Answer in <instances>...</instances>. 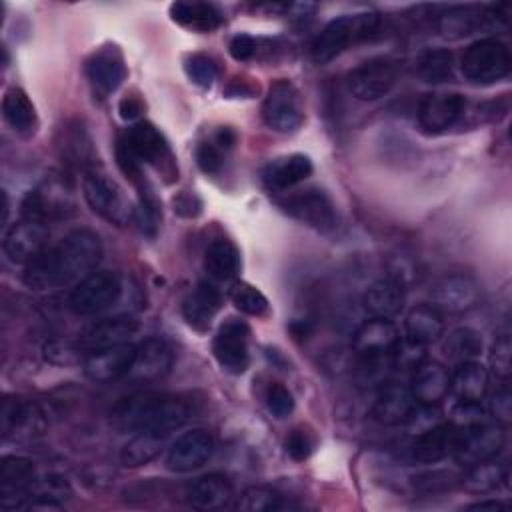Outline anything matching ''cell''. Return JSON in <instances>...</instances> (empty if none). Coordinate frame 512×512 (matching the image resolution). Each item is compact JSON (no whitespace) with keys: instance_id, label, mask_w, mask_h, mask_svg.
I'll return each instance as SVG.
<instances>
[{"instance_id":"1","label":"cell","mask_w":512,"mask_h":512,"mask_svg":"<svg viewBox=\"0 0 512 512\" xmlns=\"http://www.w3.org/2000/svg\"><path fill=\"white\" fill-rule=\"evenodd\" d=\"M102 240L90 228H76L24 266L22 282L34 292L76 286L102 260Z\"/></svg>"},{"instance_id":"2","label":"cell","mask_w":512,"mask_h":512,"mask_svg":"<svg viewBox=\"0 0 512 512\" xmlns=\"http://www.w3.org/2000/svg\"><path fill=\"white\" fill-rule=\"evenodd\" d=\"M190 416L184 400L158 392H140L120 400L112 412L118 428L128 432H156L170 436Z\"/></svg>"},{"instance_id":"3","label":"cell","mask_w":512,"mask_h":512,"mask_svg":"<svg viewBox=\"0 0 512 512\" xmlns=\"http://www.w3.org/2000/svg\"><path fill=\"white\" fill-rule=\"evenodd\" d=\"M376 28H378V14L374 12L342 14L330 20L314 38L310 46L312 60L316 64H326L336 56H340L350 44H356L368 38Z\"/></svg>"},{"instance_id":"4","label":"cell","mask_w":512,"mask_h":512,"mask_svg":"<svg viewBox=\"0 0 512 512\" xmlns=\"http://www.w3.org/2000/svg\"><path fill=\"white\" fill-rule=\"evenodd\" d=\"M82 194L86 204L98 216L116 226H124L134 218V208L130 206L122 186L98 164L84 172Z\"/></svg>"},{"instance_id":"5","label":"cell","mask_w":512,"mask_h":512,"mask_svg":"<svg viewBox=\"0 0 512 512\" xmlns=\"http://www.w3.org/2000/svg\"><path fill=\"white\" fill-rule=\"evenodd\" d=\"M510 50L498 38H480L472 42L462 58L460 72L472 84H494L510 72Z\"/></svg>"},{"instance_id":"6","label":"cell","mask_w":512,"mask_h":512,"mask_svg":"<svg viewBox=\"0 0 512 512\" xmlns=\"http://www.w3.org/2000/svg\"><path fill=\"white\" fill-rule=\"evenodd\" d=\"M118 146L124 148L138 164H148L164 176H176V164L172 150L166 138L150 122H136L126 130L118 140Z\"/></svg>"},{"instance_id":"7","label":"cell","mask_w":512,"mask_h":512,"mask_svg":"<svg viewBox=\"0 0 512 512\" xmlns=\"http://www.w3.org/2000/svg\"><path fill=\"white\" fill-rule=\"evenodd\" d=\"M122 294L120 276L112 270H94L82 278L68 296V306L78 316H94L112 308Z\"/></svg>"},{"instance_id":"8","label":"cell","mask_w":512,"mask_h":512,"mask_svg":"<svg viewBox=\"0 0 512 512\" xmlns=\"http://www.w3.org/2000/svg\"><path fill=\"white\" fill-rule=\"evenodd\" d=\"M504 442L506 432L502 422L484 418L476 424L458 428L452 456L456 458L458 464L472 466L476 462L498 456V452L504 448Z\"/></svg>"},{"instance_id":"9","label":"cell","mask_w":512,"mask_h":512,"mask_svg":"<svg viewBox=\"0 0 512 512\" xmlns=\"http://www.w3.org/2000/svg\"><path fill=\"white\" fill-rule=\"evenodd\" d=\"M74 210L72 184L62 174L46 176L22 200V218L48 222Z\"/></svg>"},{"instance_id":"10","label":"cell","mask_w":512,"mask_h":512,"mask_svg":"<svg viewBox=\"0 0 512 512\" xmlns=\"http://www.w3.org/2000/svg\"><path fill=\"white\" fill-rule=\"evenodd\" d=\"M264 124L280 134L296 132L304 122V108L298 88L290 80H276L270 84L262 104Z\"/></svg>"},{"instance_id":"11","label":"cell","mask_w":512,"mask_h":512,"mask_svg":"<svg viewBox=\"0 0 512 512\" xmlns=\"http://www.w3.org/2000/svg\"><path fill=\"white\" fill-rule=\"evenodd\" d=\"M398 80V64L378 56L362 62L348 74V90L362 102H374L386 96Z\"/></svg>"},{"instance_id":"12","label":"cell","mask_w":512,"mask_h":512,"mask_svg":"<svg viewBox=\"0 0 512 512\" xmlns=\"http://www.w3.org/2000/svg\"><path fill=\"white\" fill-rule=\"evenodd\" d=\"M250 328L244 320L228 318L220 324L214 340L212 352L216 362L222 370L230 374H244L250 366V352H248Z\"/></svg>"},{"instance_id":"13","label":"cell","mask_w":512,"mask_h":512,"mask_svg":"<svg viewBox=\"0 0 512 512\" xmlns=\"http://www.w3.org/2000/svg\"><path fill=\"white\" fill-rule=\"evenodd\" d=\"M48 238H50V230L46 222L20 218L4 232L2 248L10 262L26 266L50 246Z\"/></svg>"},{"instance_id":"14","label":"cell","mask_w":512,"mask_h":512,"mask_svg":"<svg viewBox=\"0 0 512 512\" xmlns=\"http://www.w3.org/2000/svg\"><path fill=\"white\" fill-rule=\"evenodd\" d=\"M134 358H136V344L132 342L106 346V348L90 350L82 358V370L88 380L98 384H108L128 376L132 370Z\"/></svg>"},{"instance_id":"15","label":"cell","mask_w":512,"mask_h":512,"mask_svg":"<svg viewBox=\"0 0 512 512\" xmlns=\"http://www.w3.org/2000/svg\"><path fill=\"white\" fill-rule=\"evenodd\" d=\"M48 426V410L28 398L6 396L0 410V430L4 438H22L40 434Z\"/></svg>"},{"instance_id":"16","label":"cell","mask_w":512,"mask_h":512,"mask_svg":"<svg viewBox=\"0 0 512 512\" xmlns=\"http://www.w3.org/2000/svg\"><path fill=\"white\" fill-rule=\"evenodd\" d=\"M280 206L286 210V214H290L298 222L308 224L316 230L326 232L336 228V222H338L336 208L330 196L318 188L294 192L286 200H282Z\"/></svg>"},{"instance_id":"17","label":"cell","mask_w":512,"mask_h":512,"mask_svg":"<svg viewBox=\"0 0 512 512\" xmlns=\"http://www.w3.org/2000/svg\"><path fill=\"white\" fill-rule=\"evenodd\" d=\"M466 110V98L458 92H428L422 96L416 118L424 132L440 134L452 128Z\"/></svg>"},{"instance_id":"18","label":"cell","mask_w":512,"mask_h":512,"mask_svg":"<svg viewBox=\"0 0 512 512\" xmlns=\"http://www.w3.org/2000/svg\"><path fill=\"white\" fill-rule=\"evenodd\" d=\"M214 454V438L210 432L202 428H194L168 448L166 454V468L178 474H186L192 470L202 468Z\"/></svg>"},{"instance_id":"19","label":"cell","mask_w":512,"mask_h":512,"mask_svg":"<svg viewBox=\"0 0 512 512\" xmlns=\"http://www.w3.org/2000/svg\"><path fill=\"white\" fill-rule=\"evenodd\" d=\"M126 74L124 56L116 46H102L86 60V76L98 98H106L116 92L126 80Z\"/></svg>"},{"instance_id":"20","label":"cell","mask_w":512,"mask_h":512,"mask_svg":"<svg viewBox=\"0 0 512 512\" xmlns=\"http://www.w3.org/2000/svg\"><path fill=\"white\" fill-rule=\"evenodd\" d=\"M398 342L400 334L396 324L390 318L376 316H370V320L362 322L352 336V348L360 358L392 356Z\"/></svg>"},{"instance_id":"21","label":"cell","mask_w":512,"mask_h":512,"mask_svg":"<svg viewBox=\"0 0 512 512\" xmlns=\"http://www.w3.org/2000/svg\"><path fill=\"white\" fill-rule=\"evenodd\" d=\"M432 306L440 312H466L470 308H474L480 300V290L476 286V282L468 276L462 274H450L440 278L432 292Z\"/></svg>"},{"instance_id":"22","label":"cell","mask_w":512,"mask_h":512,"mask_svg":"<svg viewBox=\"0 0 512 512\" xmlns=\"http://www.w3.org/2000/svg\"><path fill=\"white\" fill-rule=\"evenodd\" d=\"M414 406H416V400L406 384L382 382L370 414L382 426H396L406 422Z\"/></svg>"},{"instance_id":"23","label":"cell","mask_w":512,"mask_h":512,"mask_svg":"<svg viewBox=\"0 0 512 512\" xmlns=\"http://www.w3.org/2000/svg\"><path fill=\"white\" fill-rule=\"evenodd\" d=\"M138 328L140 326L132 316H110L96 320L80 332V348L90 352L106 346L126 344L138 334Z\"/></svg>"},{"instance_id":"24","label":"cell","mask_w":512,"mask_h":512,"mask_svg":"<svg viewBox=\"0 0 512 512\" xmlns=\"http://www.w3.org/2000/svg\"><path fill=\"white\" fill-rule=\"evenodd\" d=\"M222 308V292L208 280H202L182 300V316L198 332L210 328L214 316Z\"/></svg>"},{"instance_id":"25","label":"cell","mask_w":512,"mask_h":512,"mask_svg":"<svg viewBox=\"0 0 512 512\" xmlns=\"http://www.w3.org/2000/svg\"><path fill=\"white\" fill-rule=\"evenodd\" d=\"M448 386H450L448 370L436 360H422L412 370V380L408 388L416 404L436 406L448 394Z\"/></svg>"},{"instance_id":"26","label":"cell","mask_w":512,"mask_h":512,"mask_svg":"<svg viewBox=\"0 0 512 512\" xmlns=\"http://www.w3.org/2000/svg\"><path fill=\"white\" fill-rule=\"evenodd\" d=\"M172 350L160 338H146L136 346V358L128 378L138 382H152L162 378L172 366Z\"/></svg>"},{"instance_id":"27","label":"cell","mask_w":512,"mask_h":512,"mask_svg":"<svg viewBox=\"0 0 512 512\" xmlns=\"http://www.w3.org/2000/svg\"><path fill=\"white\" fill-rule=\"evenodd\" d=\"M458 428L450 422H440L420 434L412 446V456L420 464H436L452 454L456 444Z\"/></svg>"},{"instance_id":"28","label":"cell","mask_w":512,"mask_h":512,"mask_svg":"<svg viewBox=\"0 0 512 512\" xmlns=\"http://www.w3.org/2000/svg\"><path fill=\"white\" fill-rule=\"evenodd\" d=\"M188 502L198 510L228 508L234 498L232 482L222 474H206L196 478L186 490Z\"/></svg>"},{"instance_id":"29","label":"cell","mask_w":512,"mask_h":512,"mask_svg":"<svg viewBox=\"0 0 512 512\" xmlns=\"http://www.w3.org/2000/svg\"><path fill=\"white\" fill-rule=\"evenodd\" d=\"M362 306L376 318L396 316L404 306V284L392 276L372 282L362 296Z\"/></svg>"},{"instance_id":"30","label":"cell","mask_w":512,"mask_h":512,"mask_svg":"<svg viewBox=\"0 0 512 512\" xmlns=\"http://www.w3.org/2000/svg\"><path fill=\"white\" fill-rule=\"evenodd\" d=\"M314 166L306 154H288L272 160L264 168V182L270 190L284 192L304 182L312 174Z\"/></svg>"},{"instance_id":"31","label":"cell","mask_w":512,"mask_h":512,"mask_svg":"<svg viewBox=\"0 0 512 512\" xmlns=\"http://www.w3.org/2000/svg\"><path fill=\"white\" fill-rule=\"evenodd\" d=\"M490 376L488 370L476 362H460L450 376L448 392L456 398V402H482L488 392Z\"/></svg>"},{"instance_id":"32","label":"cell","mask_w":512,"mask_h":512,"mask_svg":"<svg viewBox=\"0 0 512 512\" xmlns=\"http://www.w3.org/2000/svg\"><path fill=\"white\" fill-rule=\"evenodd\" d=\"M2 116L8 126L22 138H30L38 130V114L28 98V94L20 88H8L2 98Z\"/></svg>"},{"instance_id":"33","label":"cell","mask_w":512,"mask_h":512,"mask_svg":"<svg viewBox=\"0 0 512 512\" xmlns=\"http://www.w3.org/2000/svg\"><path fill=\"white\" fill-rule=\"evenodd\" d=\"M404 330L408 340L428 346L444 334L442 312L436 310L432 304H418L406 314Z\"/></svg>"},{"instance_id":"34","label":"cell","mask_w":512,"mask_h":512,"mask_svg":"<svg viewBox=\"0 0 512 512\" xmlns=\"http://www.w3.org/2000/svg\"><path fill=\"white\" fill-rule=\"evenodd\" d=\"M60 136L62 138L58 142V150H60V156L64 158L66 164L82 168V172L96 166L92 140H90L88 132L84 130V126L80 122L62 126Z\"/></svg>"},{"instance_id":"35","label":"cell","mask_w":512,"mask_h":512,"mask_svg":"<svg viewBox=\"0 0 512 512\" xmlns=\"http://www.w3.org/2000/svg\"><path fill=\"white\" fill-rule=\"evenodd\" d=\"M170 18L196 32H212L224 22L218 6L210 2H174L170 4Z\"/></svg>"},{"instance_id":"36","label":"cell","mask_w":512,"mask_h":512,"mask_svg":"<svg viewBox=\"0 0 512 512\" xmlns=\"http://www.w3.org/2000/svg\"><path fill=\"white\" fill-rule=\"evenodd\" d=\"M508 480V466L500 460L488 458L468 466V472L462 478V486L472 494H486L500 488Z\"/></svg>"},{"instance_id":"37","label":"cell","mask_w":512,"mask_h":512,"mask_svg":"<svg viewBox=\"0 0 512 512\" xmlns=\"http://www.w3.org/2000/svg\"><path fill=\"white\" fill-rule=\"evenodd\" d=\"M204 270L212 280H232L240 270V254L230 240L218 238L204 252Z\"/></svg>"},{"instance_id":"38","label":"cell","mask_w":512,"mask_h":512,"mask_svg":"<svg viewBox=\"0 0 512 512\" xmlns=\"http://www.w3.org/2000/svg\"><path fill=\"white\" fill-rule=\"evenodd\" d=\"M168 438L170 436L156 434V432H134L132 438L126 442V446L120 452V462L128 468L148 464L150 460H154L160 454V450L164 448Z\"/></svg>"},{"instance_id":"39","label":"cell","mask_w":512,"mask_h":512,"mask_svg":"<svg viewBox=\"0 0 512 512\" xmlns=\"http://www.w3.org/2000/svg\"><path fill=\"white\" fill-rule=\"evenodd\" d=\"M32 506H44V508H58L64 500L72 496L70 482L60 474H48V476H36V480L28 488ZM30 506V508H32Z\"/></svg>"},{"instance_id":"40","label":"cell","mask_w":512,"mask_h":512,"mask_svg":"<svg viewBox=\"0 0 512 512\" xmlns=\"http://www.w3.org/2000/svg\"><path fill=\"white\" fill-rule=\"evenodd\" d=\"M454 56L448 48H428L416 60V72L424 82L438 84L452 78Z\"/></svg>"},{"instance_id":"41","label":"cell","mask_w":512,"mask_h":512,"mask_svg":"<svg viewBox=\"0 0 512 512\" xmlns=\"http://www.w3.org/2000/svg\"><path fill=\"white\" fill-rule=\"evenodd\" d=\"M444 350L458 364L470 362V360H476V356H480L482 338L476 330H472L468 326H458L446 334Z\"/></svg>"},{"instance_id":"42","label":"cell","mask_w":512,"mask_h":512,"mask_svg":"<svg viewBox=\"0 0 512 512\" xmlns=\"http://www.w3.org/2000/svg\"><path fill=\"white\" fill-rule=\"evenodd\" d=\"M482 22V16L472 12L470 8L454 6L448 8L442 16H438V30L444 38H462L476 30V26Z\"/></svg>"},{"instance_id":"43","label":"cell","mask_w":512,"mask_h":512,"mask_svg":"<svg viewBox=\"0 0 512 512\" xmlns=\"http://www.w3.org/2000/svg\"><path fill=\"white\" fill-rule=\"evenodd\" d=\"M228 296L236 310L248 316H264L268 312V298L252 284L236 280L232 282Z\"/></svg>"},{"instance_id":"44","label":"cell","mask_w":512,"mask_h":512,"mask_svg":"<svg viewBox=\"0 0 512 512\" xmlns=\"http://www.w3.org/2000/svg\"><path fill=\"white\" fill-rule=\"evenodd\" d=\"M282 506V496L270 486H248L236 500V508L242 512H272Z\"/></svg>"},{"instance_id":"45","label":"cell","mask_w":512,"mask_h":512,"mask_svg":"<svg viewBox=\"0 0 512 512\" xmlns=\"http://www.w3.org/2000/svg\"><path fill=\"white\" fill-rule=\"evenodd\" d=\"M184 70H186V76L200 88H210L214 84V80L218 78L216 60L204 52L190 54L184 62Z\"/></svg>"},{"instance_id":"46","label":"cell","mask_w":512,"mask_h":512,"mask_svg":"<svg viewBox=\"0 0 512 512\" xmlns=\"http://www.w3.org/2000/svg\"><path fill=\"white\" fill-rule=\"evenodd\" d=\"M294 396L292 392L280 384V382H270L266 388V406L276 418H286L294 410Z\"/></svg>"},{"instance_id":"47","label":"cell","mask_w":512,"mask_h":512,"mask_svg":"<svg viewBox=\"0 0 512 512\" xmlns=\"http://www.w3.org/2000/svg\"><path fill=\"white\" fill-rule=\"evenodd\" d=\"M422 360H426V346L412 342L408 338L400 340L392 352V362L396 368L414 370Z\"/></svg>"},{"instance_id":"48","label":"cell","mask_w":512,"mask_h":512,"mask_svg":"<svg viewBox=\"0 0 512 512\" xmlns=\"http://www.w3.org/2000/svg\"><path fill=\"white\" fill-rule=\"evenodd\" d=\"M224 154L226 150H222L214 140L200 142L196 146V164L204 174H216L224 164Z\"/></svg>"},{"instance_id":"49","label":"cell","mask_w":512,"mask_h":512,"mask_svg":"<svg viewBox=\"0 0 512 512\" xmlns=\"http://www.w3.org/2000/svg\"><path fill=\"white\" fill-rule=\"evenodd\" d=\"M406 424L410 428L412 434H420L436 424H440V410L438 404L436 406H428V404H416L414 410L410 412V416L406 418Z\"/></svg>"},{"instance_id":"50","label":"cell","mask_w":512,"mask_h":512,"mask_svg":"<svg viewBox=\"0 0 512 512\" xmlns=\"http://www.w3.org/2000/svg\"><path fill=\"white\" fill-rule=\"evenodd\" d=\"M284 448L288 452V456L296 462H302L306 460L310 454H312V448H314V440H312V434L306 432L304 428H294L286 440H284Z\"/></svg>"},{"instance_id":"51","label":"cell","mask_w":512,"mask_h":512,"mask_svg":"<svg viewBox=\"0 0 512 512\" xmlns=\"http://www.w3.org/2000/svg\"><path fill=\"white\" fill-rule=\"evenodd\" d=\"M510 338L506 334H502L494 348H492V354H490V364H492V370L498 378L506 380L510 376Z\"/></svg>"},{"instance_id":"52","label":"cell","mask_w":512,"mask_h":512,"mask_svg":"<svg viewBox=\"0 0 512 512\" xmlns=\"http://www.w3.org/2000/svg\"><path fill=\"white\" fill-rule=\"evenodd\" d=\"M490 412H492L494 420H498V422H506L510 418V414H512V396H510L508 384H502L494 392V396L490 400Z\"/></svg>"},{"instance_id":"53","label":"cell","mask_w":512,"mask_h":512,"mask_svg":"<svg viewBox=\"0 0 512 512\" xmlns=\"http://www.w3.org/2000/svg\"><path fill=\"white\" fill-rule=\"evenodd\" d=\"M228 52L234 60L246 62L256 54V40L248 34H236L228 44Z\"/></svg>"},{"instance_id":"54","label":"cell","mask_w":512,"mask_h":512,"mask_svg":"<svg viewBox=\"0 0 512 512\" xmlns=\"http://www.w3.org/2000/svg\"><path fill=\"white\" fill-rule=\"evenodd\" d=\"M44 352H46V358H48L50 362H54V364H72V362L78 358V354H76L78 350H74L72 346L62 344V342H50V344H46Z\"/></svg>"},{"instance_id":"55","label":"cell","mask_w":512,"mask_h":512,"mask_svg":"<svg viewBox=\"0 0 512 512\" xmlns=\"http://www.w3.org/2000/svg\"><path fill=\"white\" fill-rule=\"evenodd\" d=\"M118 112L122 120H136L144 112V102L134 94H126L118 104Z\"/></svg>"},{"instance_id":"56","label":"cell","mask_w":512,"mask_h":512,"mask_svg":"<svg viewBox=\"0 0 512 512\" xmlns=\"http://www.w3.org/2000/svg\"><path fill=\"white\" fill-rule=\"evenodd\" d=\"M212 140L222 148V150H232V146L236 144V132L232 130V128H228V126H222V128H218L216 132H214V136H212Z\"/></svg>"},{"instance_id":"57","label":"cell","mask_w":512,"mask_h":512,"mask_svg":"<svg viewBox=\"0 0 512 512\" xmlns=\"http://www.w3.org/2000/svg\"><path fill=\"white\" fill-rule=\"evenodd\" d=\"M466 510H494V512H498V510H508V506L500 500H480V502L470 504Z\"/></svg>"},{"instance_id":"58","label":"cell","mask_w":512,"mask_h":512,"mask_svg":"<svg viewBox=\"0 0 512 512\" xmlns=\"http://www.w3.org/2000/svg\"><path fill=\"white\" fill-rule=\"evenodd\" d=\"M2 222H8V194L2 190Z\"/></svg>"}]
</instances>
